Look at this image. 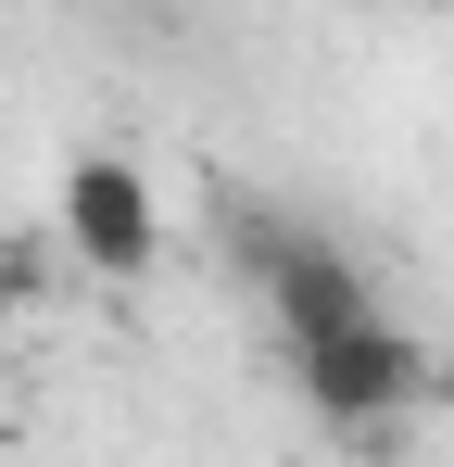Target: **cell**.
<instances>
[{
  "instance_id": "277c9868",
  "label": "cell",
  "mask_w": 454,
  "mask_h": 467,
  "mask_svg": "<svg viewBox=\"0 0 454 467\" xmlns=\"http://www.w3.org/2000/svg\"><path fill=\"white\" fill-rule=\"evenodd\" d=\"M38 278H51V253L38 240H0V341H13V316L38 304Z\"/></svg>"
},
{
  "instance_id": "7a4b0ae2",
  "label": "cell",
  "mask_w": 454,
  "mask_h": 467,
  "mask_svg": "<svg viewBox=\"0 0 454 467\" xmlns=\"http://www.w3.org/2000/svg\"><path fill=\"white\" fill-rule=\"evenodd\" d=\"M291 391H303V417H315V430L391 442V430L442 391V354H429L417 328L366 316V328H341V341H303V354H291Z\"/></svg>"
},
{
  "instance_id": "6da1fadb",
  "label": "cell",
  "mask_w": 454,
  "mask_h": 467,
  "mask_svg": "<svg viewBox=\"0 0 454 467\" xmlns=\"http://www.w3.org/2000/svg\"><path fill=\"white\" fill-rule=\"evenodd\" d=\"M227 265L265 291V316H278L291 354H303V341H341V328H366V316H378L366 253H341L315 215H278V202H227Z\"/></svg>"
},
{
  "instance_id": "3957f363",
  "label": "cell",
  "mask_w": 454,
  "mask_h": 467,
  "mask_svg": "<svg viewBox=\"0 0 454 467\" xmlns=\"http://www.w3.org/2000/svg\"><path fill=\"white\" fill-rule=\"evenodd\" d=\"M64 253L101 291H139L151 265H164V202H151L139 152H76L64 164Z\"/></svg>"
}]
</instances>
